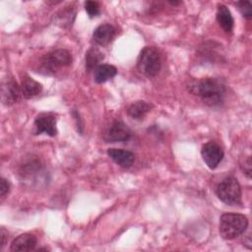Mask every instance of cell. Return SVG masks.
Returning a JSON list of instances; mask_svg holds the SVG:
<instances>
[{
    "label": "cell",
    "mask_w": 252,
    "mask_h": 252,
    "mask_svg": "<svg viewBox=\"0 0 252 252\" xmlns=\"http://www.w3.org/2000/svg\"><path fill=\"white\" fill-rule=\"evenodd\" d=\"M187 89L209 106H220L222 104L226 93L224 84L217 78L193 80L188 83Z\"/></svg>",
    "instance_id": "cell-1"
},
{
    "label": "cell",
    "mask_w": 252,
    "mask_h": 252,
    "mask_svg": "<svg viewBox=\"0 0 252 252\" xmlns=\"http://www.w3.org/2000/svg\"><path fill=\"white\" fill-rule=\"evenodd\" d=\"M248 226V220L244 215L225 213L220 219L219 230L223 239L231 240L241 235Z\"/></svg>",
    "instance_id": "cell-2"
},
{
    "label": "cell",
    "mask_w": 252,
    "mask_h": 252,
    "mask_svg": "<svg viewBox=\"0 0 252 252\" xmlns=\"http://www.w3.org/2000/svg\"><path fill=\"white\" fill-rule=\"evenodd\" d=\"M72 64V56L66 49H56L46 53L39 63L40 72L45 75H54L59 70Z\"/></svg>",
    "instance_id": "cell-3"
},
{
    "label": "cell",
    "mask_w": 252,
    "mask_h": 252,
    "mask_svg": "<svg viewBox=\"0 0 252 252\" xmlns=\"http://www.w3.org/2000/svg\"><path fill=\"white\" fill-rule=\"evenodd\" d=\"M161 67V60L158 51L153 46L144 47L137 61L138 71L148 78L155 77L158 74Z\"/></svg>",
    "instance_id": "cell-4"
},
{
    "label": "cell",
    "mask_w": 252,
    "mask_h": 252,
    "mask_svg": "<svg viewBox=\"0 0 252 252\" xmlns=\"http://www.w3.org/2000/svg\"><path fill=\"white\" fill-rule=\"evenodd\" d=\"M219 199L226 205L234 206L241 204V187L234 177H226L216 189Z\"/></svg>",
    "instance_id": "cell-5"
},
{
    "label": "cell",
    "mask_w": 252,
    "mask_h": 252,
    "mask_svg": "<svg viewBox=\"0 0 252 252\" xmlns=\"http://www.w3.org/2000/svg\"><path fill=\"white\" fill-rule=\"evenodd\" d=\"M202 158L210 169H215L223 158V151L219 144L214 141L206 143L201 150Z\"/></svg>",
    "instance_id": "cell-6"
},
{
    "label": "cell",
    "mask_w": 252,
    "mask_h": 252,
    "mask_svg": "<svg viewBox=\"0 0 252 252\" xmlns=\"http://www.w3.org/2000/svg\"><path fill=\"white\" fill-rule=\"evenodd\" d=\"M132 132L129 127L121 121H114L107 128L104 134V140L107 143H116V142H126L130 140Z\"/></svg>",
    "instance_id": "cell-7"
},
{
    "label": "cell",
    "mask_w": 252,
    "mask_h": 252,
    "mask_svg": "<svg viewBox=\"0 0 252 252\" xmlns=\"http://www.w3.org/2000/svg\"><path fill=\"white\" fill-rule=\"evenodd\" d=\"M45 133L48 136H55L56 130V116L53 113H40L34 120V134L39 135Z\"/></svg>",
    "instance_id": "cell-8"
},
{
    "label": "cell",
    "mask_w": 252,
    "mask_h": 252,
    "mask_svg": "<svg viewBox=\"0 0 252 252\" xmlns=\"http://www.w3.org/2000/svg\"><path fill=\"white\" fill-rule=\"evenodd\" d=\"M22 91L21 86L13 79H7L2 85V102L3 104L10 106L17 103L21 99Z\"/></svg>",
    "instance_id": "cell-9"
},
{
    "label": "cell",
    "mask_w": 252,
    "mask_h": 252,
    "mask_svg": "<svg viewBox=\"0 0 252 252\" xmlns=\"http://www.w3.org/2000/svg\"><path fill=\"white\" fill-rule=\"evenodd\" d=\"M107 155L115 163H117L119 166L123 168L131 167L135 160L134 154L130 151L123 150V149H115V148L108 149Z\"/></svg>",
    "instance_id": "cell-10"
},
{
    "label": "cell",
    "mask_w": 252,
    "mask_h": 252,
    "mask_svg": "<svg viewBox=\"0 0 252 252\" xmlns=\"http://www.w3.org/2000/svg\"><path fill=\"white\" fill-rule=\"evenodd\" d=\"M37 243L36 237L32 233H23L19 236H17L11 244L10 250L14 252L22 251V252H28L34 250Z\"/></svg>",
    "instance_id": "cell-11"
},
{
    "label": "cell",
    "mask_w": 252,
    "mask_h": 252,
    "mask_svg": "<svg viewBox=\"0 0 252 252\" xmlns=\"http://www.w3.org/2000/svg\"><path fill=\"white\" fill-rule=\"evenodd\" d=\"M116 33L115 28L110 24L99 25L93 33V38L98 45L104 46L112 41Z\"/></svg>",
    "instance_id": "cell-12"
},
{
    "label": "cell",
    "mask_w": 252,
    "mask_h": 252,
    "mask_svg": "<svg viewBox=\"0 0 252 252\" xmlns=\"http://www.w3.org/2000/svg\"><path fill=\"white\" fill-rule=\"evenodd\" d=\"M42 90L41 84L33 80L32 78L26 76L22 80L21 84V91H22V95L26 99H30L34 97L35 95L39 94Z\"/></svg>",
    "instance_id": "cell-13"
},
{
    "label": "cell",
    "mask_w": 252,
    "mask_h": 252,
    "mask_svg": "<svg viewBox=\"0 0 252 252\" xmlns=\"http://www.w3.org/2000/svg\"><path fill=\"white\" fill-rule=\"evenodd\" d=\"M217 21L220 28L225 32H231L233 29V18L232 15L229 11V9L223 5L220 4L218 6L217 10Z\"/></svg>",
    "instance_id": "cell-14"
},
{
    "label": "cell",
    "mask_w": 252,
    "mask_h": 252,
    "mask_svg": "<svg viewBox=\"0 0 252 252\" xmlns=\"http://www.w3.org/2000/svg\"><path fill=\"white\" fill-rule=\"evenodd\" d=\"M153 104L149 103L148 101L145 100H137L132 102L128 108H127V114L133 118V119H143L145 115L151 111L153 108Z\"/></svg>",
    "instance_id": "cell-15"
},
{
    "label": "cell",
    "mask_w": 252,
    "mask_h": 252,
    "mask_svg": "<svg viewBox=\"0 0 252 252\" xmlns=\"http://www.w3.org/2000/svg\"><path fill=\"white\" fill-rule=\"evenodd\" d=\"M117 74V69L110 64H100L94 70V82L102 84L109 79H112Z\"/></svg>",
    "instance_id": "cell-16"
},
{
    "label": "cell",
    "mask_w": 252,
    "mask_h": 252,
    "mask_svg": "<svg viewBox=\"0 0 252 252\" xmlns=\"http://www.w3.org/2000/svg\"><path fill=\"white\" fill-rule=\"evenodd\" d=\"M103 53L97 48H91L86 53V70L88 72L94 71L103 59Z\"/></svg>",
    "instance_id": "cell-17"
},
{
    "label": "cell",
    "mask_w": 252,
    "mask_h": 252,
    "mask_svg": "<svg viewBox=\"0 0 252 252\" xmlns=\"http://www.w3.org/2000/svg\"><path fill=\"white\" fill-rule=\"evenodd\" d=\"M85 10L88 13L90 18L96 17L99 14V4L97 1H86L85 2Z\"/></svg>",
    "instance_id": "cell-18"
},
{
    "label": "cell",
    "mask_w": 252,
    "mask_h": 252,
    "mask_svg": "<svg viewBox=\"0 0 252 252\" xmlns=\"http://www.w3.org/2000/svg\"><path fill=\"white\" fill-rule=\"evenodd\" d=\"M236 6L238 7L240 13L242 14V16L247 19L250 20L252 18V7L249 1H239L236 2Z\"/></svg>",
    "instance_id": "cell-19"
},
{
    "label": "cell",
    "mask_w": 252,
    "mask_h": 252,
    "mask_svg": "<svg viewBox=\"0 0 252 252\" xmlns=\"http://www.w3.org/2000/svg\"><path fill=\"white\" fill-rule=\"evenodd\" d=\"M251 158L250 157H246L243 158L242 161H240V167L242 169V171L244 172V174H246V176L248 178L251 177V172H252V167H251Z\"/></svg>",
    "instance_id": "cell-20"
},
{
    "label": "cell",
    "mask_w": 252,
    "mask_h": 252,
    "mask_svg": "<svg viewBox=\"0 0 252 252\" xmlns=\"http://www.w3.org/2000/svg\"><path fill=\"white\" fill-rule=\"evenodd\" d=\"M10 191V184L5 178H1L0 180V196L4 198Z\"/></svg>",
    "instance_id": "cell-21"
},
{
    "label": "cell",
    "mask_w": 252,
    "mask_h": 252,
    "mask_svg": "<svg viewBox=\"0 0 252 252\" xmlns=\"http://www.w3.org/2000/svg\"><path fill=\"white\" fill-rule=\"evenodd\" d=\"M0 236H1L0 248L3 249V247L6 245V243L8 241V231L4 227H1V229H0Z\"/></svg>",
    "instance_id": "cell-22"
},
{
    "label": "cell",
    "mask_w": 252,
    "mask_h": 252,
    "mask_svg": "<svg viewBox=\"0 0 252 252\" xmlns=\"http://www.w3.org/2000/svg\"><path fill=\"white\" fill-rule=\"evenodd\" d=\"M168 3L172 6H176V5H179L181 2L180 1H168Z\"/></svg>",
    "instance_id": "cell-23"
}]
</instances>
